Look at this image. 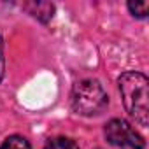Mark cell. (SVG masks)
<instances>
[{
    "label": "cell",
    "instance_id": "3957f363",
    "mask_svg": "<svg viewBox=\"0 0 149 149\" xmlns=\"http://www.w3.org/2000/svg\"><path fill=\"white\" fill-rule=\"evenodd\" d=\"M105 137L112 146H126L132 149H144L146 146L144 139L125 119H111L105 125Z\"/></svg>",
    "mask_w": 149,
    "mask_h": 149
},
{
    "label": "cell",
    "instance_id": "7a4b0ae2",
    "mask_svg": "<svg viewBox=\"0 0 149 149\" xmlns=\"http://www.w3.org/2000/svg\"><path fill=\"white\" fill-rule=\"evenodd\" d=\"M72 109L81 116H95L100 114L107 107V93L104 91L102 84L93 79H84L77 83L70 95Z\"/></svg>",
    "mask_w": 149,
    "mask_h": 149
},
{
    "label": "cell",
    "instance_id": "5b68a950",
    "mask_svg": "<svg viewBox=\"0 0 149 149\" xmlns=\"http://www.w3.org/2000/svg\"><path fill=\"white\" fill-rule=\"evenodd\" d=\"M44 149H79V146L67 137H54L46 142Z\"/></svg>",
    "mask_w": 149,
    "mask_h": 149
},
{
    "label": "cell",
    "instance_id": "8992f818",
    "mask_svg": "<svg viewBox=\"0 0 149 149\" xmlns=\"http://www.w3.org/2000/svg\"><path fill=\"white\" fill-rule=\"evenodd\" d=\"M0 149H32L28 140L25 137H19V135H13V137H7L2 144Z\"/></svg>",
    "mask_w": 149,
    "mask_h": 149
},
{
    "label": "cell",
    "instance_id": "6da1fadb",
    "mask_svg": "<svg viewBox=\"0 0 149 149\" xmlns=\"http://www.w3.org/2000/svg\"><path fill=\"white\" fill-rule=\"evenodd\" d=\"M123 104L128 114L140 125L147 126L149 123V81L140 72H125L118 79Z\"/></svg>",
    "mask_w": 149,
    "mask_h": 149
},
{
    "label": "cell",
    "instance_id": "ba28073f",
    "mask_svg": "<svg viewBox=\"0 0 149 149\" xmlns=\"http://www.w3.org/2000/svg\"><path fill=\"white\" fill-rule=\"evenodd\" d=\"M4 70H6V58H4V42L0 37V81L4 77Z\"/></svg>",
    "mask_w": 149,
    "mask_h": 149
},
{
    "label": "cell",
    "instance_id": "52a82bcc",
    "mask_svg": "<svg viewBox=\"0 0 149 149\" xmlns=\"http://www.w3.org/2000/svg\"><path fill=\"white\" fill-rule=\"evenodd\" d=\"M128 9L133 16L137 18H146L147 16V11H149V2H128Z\"/></svg>",
    "mask_w": 149,
    "mask_h": 149
},
{
    "label": "cell",
    "instance_id": "277c9868",
    "mask_svg": "<svg viewBox=\"0 0 149 149\" xmlns=\"http://www.w3.org/2000/svg\"><path fill=\"white\" fill-rule=\"evenodd\" d=\"M23 7L42 23H47L54 14V6L51 2H26Z\"/></svg>",
    "mask_w": 149,
    "mask_h": 149
}]
</instances>
